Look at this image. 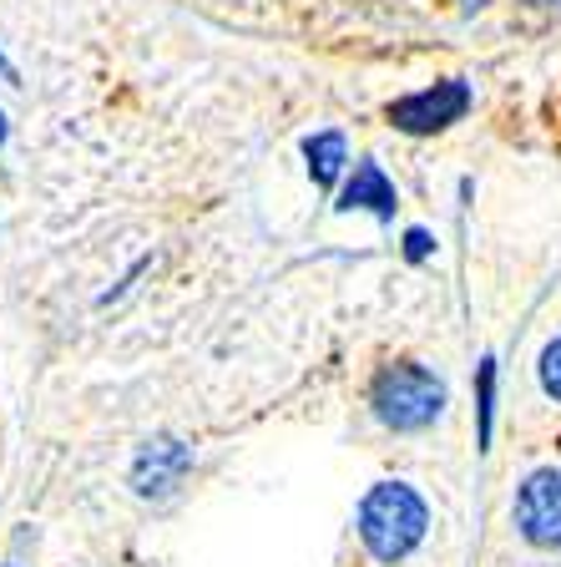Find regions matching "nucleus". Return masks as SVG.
I'll return each mask as SVG.
<instances>
[{
    "label": "nucleus",
    "mask_w": 561,
    "mask_h": 567,
    "mask_svg": "<svg viewBox=\"0 0 561 567\" xmlns=\"http://www.w3.org/2000/svg\"><path fill=\"white\" fill-rule=\"evenodd\" d=\"M425 527H430V512L405 482H380L360 507V537L380 563H399L415 547L425 543Z\"/></svg>",
    "instance_id": "1"
},
{
    "label": "nucleus",
    "mask_w": 561,
    "mask_h": 567,
    "mask_svg": "<svg viewBox=\"0 0 561 567\" xmlns=\"http://www.w3.org/2000/svg\"><path fill=\"white\" fill-rule=\"evenodd\" d=\"M370 405L380 415V425H389V431H425L445 411V380L435 370L415 365V360H395V365L374 375Z\"/></svg>",
    "instance_id": "2"
},
{
    "label": "nucleus",
    "mask_w": 561,
    "mask_h": 567,
    "mask_svg": "<svg viewBox=\"0 0 561 567\" xmlns=\"http://www.w3.org/2000/svg\"><path fill=\"white\" fill-rule=\"evenodd\" d=\"M516 527L531 547H557L561 543V472L527 476L521 496H516Z\"/></svg>",
    "instance_id": "3"
},
{
    "label": "nucleus",
    "mask_w": 561,
    "mask_h": 567,
    "mask_svg": "<svg viewBox=\"0 0 561 567\" xmlns=\"http://www.w3.org/2000/svg\"><path fill=\"white\" fill-rule=\"evenodd\" d=\"M470 92L460 82H440L430 86V92H415L405 96V102L389 106V122L405 132H430V127H445V122H456L460 112H466Z\"/></svg>",
    "instance_id": "4"
},
{
    "label": "nucleus",
    "mask_w": 561,
    "mask_h": 567,
    "mask_svg": "<svg viewBox=\"0 0 561 567\" xmlns=\"http://www.w3.org/2000/svg\"><path fill=\"white\" fill-rule=\"evenodd\" d=\"M187 466H193V451H187L183 441H147L137 466H132V486H137L142 496H167L183 486Z\"/></svg>",
    "instance_id": "5"
},
{
    "label": "nucleus",
    "mask_w": 561,
    "mask_h": 567,
    "mask_svg": "<svg viewBox=\"0 0 561 567\" xmlns=\"http://www.w3.org/2000/svg\"><path fill=\"white\" fill-rule=\"evenodd\" d=\"M344 203L350 208H374V213H389L395 208V188L385 183V173L374 163H360L354 167V183H350V193H344Z\"/></svg>",
    "instance_id": "6"
},
{
    "label": "nucleus",
    "mask_w": 561,
    "mask_h": 567,
    "mask_svg": "<svg viewBox=\"0 0 561 567\" xmlns=\"http://www.w3.org/2000/svg\"><path fill=\"white\" fill-rule=\"evenodd\" d=\"M309 157H314V177H319V183H329V177L340 173V163H344V137H340V132L314 137V142H309Z\"/></svg>",
    "instance_id": "7"
},
{
    "label": "nucleus",
    "mask_w": 561,
    "mask_h": 567,
    "mask_svg": "<svg viewBox=\"0 0 561 567\" xmlns=\"http://www.w3.org/2000/svg\"><path fill=\"white\" fill-rule=\"evenodd\" d=\"M537 375H541V390H547L551 401H561V334L547 344V350H541Z\"/></svg>",
    "instance_id": "8"
},
{
    "label": "nucleus",
    "mask_w": 561,
    "mask_h": 567,
    "mask_svg": "<svg viewBox=\"0 0 561 567\" xmlns=\"http://www.w3.org/2000/svg\"><path fill=\"white\" fill-rule=\"evenodd\" d=\"M527 6H537V11H561V0H527Z\"/></svg>",
    "instance_id": "9"
},
{
    "label": "nucleus",
    "mask_w": 561,
    "mask_h": 567,
    "mask_svg": "<svg viewBox=\"0 0 561 567\" xmlns=\"http://www.w3.org/2000/svg\"><path fill=\"white\" fill-rule=\"evenodd\" d=\"M0 137H6V127H0Z\"/></svg>",
    "instance_id": "10"
}]
</instances>
